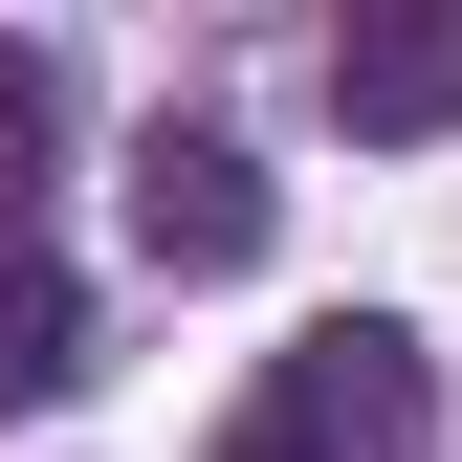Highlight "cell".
Masks as SVG:
<instances>
[{"label": "cell", "mask_w": 462, "mask_h": 462, "mask_svg": "<svg viewBox=\"0 0 462 462\" xmlns=\"http://www.w3.org/2000/svg\"><path fill=\"white\" fill-rule=\"evenodd\" d=\"M330 110H353V133H462V0L440 23H353L330 44Z\"/></svg>", "instance_id": "3957f363"}, {"label": "cell", "mask_w": 462, "mask_h": 462, "mask_svg": "<svg viewBox=\"0 0 462 462\" xmlns=\"http://www.w3.org/2000/svg\"><path fill=\"white\" fill-rule=\"evenodd\" d=\"M419 419H440L419 330H396V309H330V330H286V353H264V396H243V440H220V462H396Z\"/></svg>", "instance_id": "6da1fadb"}, {"label": "cell", "mask_w": 462, "mask_h": 462, "mask_svg": "<svg viewBox=\"0 0 462 462\" xmlns=\"http://www.w3.org/2000/svg\"><path fill=\"white\" fill-rule=\"evenodd\" d=\"M44 396H88V286L44 243H0V419H44Z\"/></svg>", "instance_id": "277c9868"}, {"label": "cell", "mask_w": 462, "mask_h": 462, "mask_svg": "<svg viewBox=\"0 0 462 462\" xmlns=\"http://www.w3.org/2000/svg\"><path fill=\"white\" fill-rule=\"evenodd\" d=\"M44 110H67V67H44V44H0V154H23Z\"/></svg>", "instance_id": "5b68a950"}, {"label": "cell", "mask_w": 462, "mask_h": 462, "mask_svg": "<svg viewBox=\"0 0 462 462\" xmlns=\"http://www.w3.org/2000/svg\"><path fill=\"white\" fill-rule=\"evenodd\" d=\"M133 243L177 264V286L264 264V154H243V133H154V154H133Z\"/></svg>", "instance_id": "7a4b0ae2"}]
</instances>
